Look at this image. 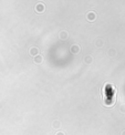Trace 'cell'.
<instances>
[{
	"instance_id": "cell-2",
	"label": "cell",
	"mask_w": 125,
	"mask_h": 135,
	"mask_svg": "<svg viewBox=\"0 0 125 135\" xmlns=\"http://www.w3.org/2000/svg\"><path fill=\"white\" fill-rule=\"evenodd\" d=\"M90 17H91V19H94V13L93 12H90V13H89V16H87V19H89Z\"/></svg>"
},
{
	"instance_id": "cell-3",
	"label": "cell",
	"mask_w": 125,
	"mask_h": 135,
	"mask_svg": "<svg viewBox=\"0 0 125 135\" xmlns=\"http://www.w3.org/2000/svg\"><path fill=\"white\" fill-rule=\"evenodd\" d=\"M35 51L38 52V49H34V48H33V49H31V51H30V53H31V54H34Z\"/></svg>"
},
{
	"instance_id": "cell-4",
	"label": "cell",
	"mask_w": 125,
	"mask_h": 135,
	"mask_svg": "<svg viewBox=\"0 0 125 135\" xmlns=\"http://www.w3.org/2000/svg\"><path fill=\"white\" fill-rule=\"evenodd\" d=\"M58 135H61V134H58ZM63 135H64V134H63Z\"/></svg>"
},
{
	"instance_id": "cell-1",
	"label": "cell",
	"mask_w": 125,
	"mask_h": 135,
	"mask_svg": "<svg viewBox=\"0 0 125 135\" xmlns=\"http://www.w3.org/2000/svg\"><path fill=\"white\" fill-rule=\"evenodd\" d=\"M41 57H38V58H37V57H35V59H34V62H38V63H39V62H41Z\"/></svg>"
}]
</instances>
